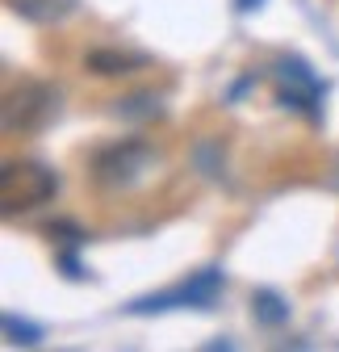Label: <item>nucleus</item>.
Segmentation results:
<instances>
[{
  "instance_id": "nucleus-4",
  "label": "nucleus",
  "mask_w": 339,
  "mask_h": 352,
  "mask_svg": "<svg viewBox=\"0 0 339 352\" xmlns=\"http://www.w3.org/2000/svg\"><path fill=\"white\" fill-rule=\"evenodd\" d=\"M218 285H222V273L205 269V273H201V277H193L189 285L172 289V294H163V298H147V302H135L130 311H163L167 302H201V306H209V302H214V294H218Z\"/></svg>"
},
{
  "instance_id": "nucleus-5",
  "label": "nucleus",
  "mask_w": 339,
  "mask_h": 352,
  "mask_svg": "<svg viewBox=\"0 0 339 352\" xmlns=\"http://www.w3.org/2000/svg\"><path fill=\"white\" fill-rule=\"evenodd\" d=\"M84 67H89V72H97V76H130V72L147 67V55L101 47V51H89V55H84Z\"/></svg>"
},
{
  "instance_id": "nucleus-6",
  "label": "nucleus",
  "mask_w": 339,
  "mask_h": 352,
  "mask_svg": "<svg viewBox=\"0 0 339 352\" xmlns=\"http://www.w3.org/2000/svg\"><path fill=\"white\" fill-rule=\"evenodd\" d=\"M251 315H256V323H264V327H281L289 319V306L281 302V294L256 289V294H251Z\"/></svg>"
},
{
  "instance_id": "nucleus-2",
  "label": "nucleus",
  "mask_w": 339,
  "mask_h": 352,
  "mask_svg": "<svg viewBox=\"0 0 339 352\" xmlns=\"http://www.w3.org/2000/svg\"><path fill=\"white\" fill-rule=\"evenodd\" d=\"M55 113H59V93L42 80H21L5 93V130L30 135V130L51 126Z\"/></svg>"
},
{
  "instance_id": "nucleus-7",
  "label": "nucleus",
  "mask_w": 339,
  "mask_h": 352,
  "mask_svg": "<svg viewBox=\"0 0 339 352\" xmlns=\"http://www.w3.org/2000/svg\"><path fill=\"white\" fill-rule=\"evenodd\" d=\"M5 336H9V344H38L42 340V331L34 323H21L17 315H5Z\"/></svg>"
},
{
  "instance_id": "nucleus-3",
  "label": "nucleus",
  "mask_w": 339,
  "mask_h": 352,
  "mask_svg": "<svg viewBox=\"0 0 339 352\" xmlns=\"http://www.w3.org/2000/svg\"><path fill=\"white\" fill-rule=\"evenodd\" d=\"M151 164V147L139 143V139H121V143H109L97 151L93 160V181L101 189H126V185H135L139 176L147 172Z\"/></svg>"
},
{
  "instance_id": "nucleus-1",
  "label": "nucleus",
  "mask_w": 339,
  "mask_h": 352,
  "mask_svg": "<svg viewBox=\"0 0 339 352\" xmlns=\"http://www.w3.org/2000/svg\"><path fill=\"white\" fill-rule=\"evenodd\" d=\"M59 189V176L47 164H34V160H9L5 172H0V210L5 214H21L34 210L42 201H51Z\"/></svg>"
}]
</instances>
